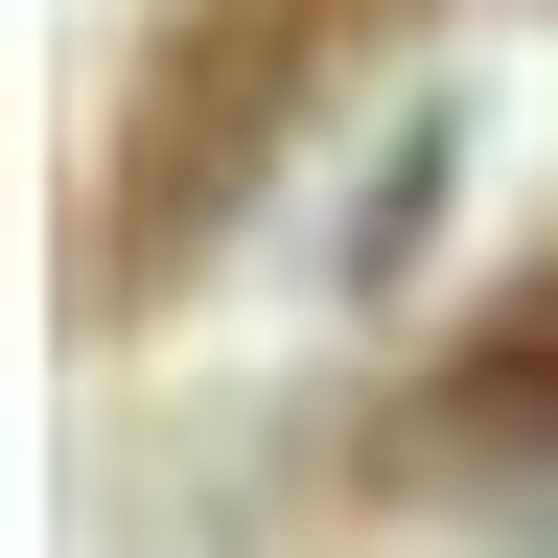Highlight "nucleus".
Listing matches in <instances>:
<instances>
[{
  "label": "nucleus",
  "instance_id": "obj_1",
  "mask_svg": "<svg viewBox=\"0 0 558 558\" xmlns=\"http://www.w3.org/2000/svg\"><path fill=\"white\" fill-rule=\"evenodd\" d=\"M512 349H558V256H535V303H512Z\"/></svg>",
  "mask_w": 558,
  "mask_h": 558
}]
</instances>
